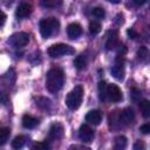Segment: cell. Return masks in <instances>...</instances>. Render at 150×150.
Masks as SVG:
<instances>
[{
    "mask_svg": "<svg viewBox=\"0 0 150 150\" xmlns=\"http://www.w3.org/2000/svg\"><path fill=\"white\" fill-rule=\"evenodd\" d=\"M64 83V74L60 68H52L46 75V88L49 93H57Z\"/></svg>",
    "mask_w": 150,
    "mask_h": 150,
    "instance_id": "cell-1",
    "label": "cell"
},
{
    "mask_svg": "<svg viewBox=\"0 0 150 150\" xmlns=\"http://www.w3.org/2000/svg\"><path fill=\"white\" fill-rule=\"evenodd\" d=\"M39 27H40V33H41L42 38L48 39L59 32L60 22L55 18H47V19H42L40 21Z\"/></svg>",
    "mask_w": 150,
    "mask_h": 150,
    "instance_id": "cell-2",
    "label": "cell"
},
{
    "mask_svg": "<svg viewBox=\"0 0 150 150\" xmlns=\"http://www.w3.org/2000/svg\"><path fill=\"white\" fill-rule=\"evenodd\" d=\"M83 98V88L81 86H76L73 90L67 94L66 97V105L70 110H76L80 108Z\"/></svg>",
    "mask_w": 150,
    "mask_h": 150,
    "instance_id": "cell-3",
    "label": "cell"
},
{
    "mask_svg": "<svg viewBox=\"0 0 150 150\" xmlns=\"http://www.w3.org/2000/svg\"><path fill=\"white\" fill-rule=\"evenodd\" d=\"M74 53H75L74 48L66 43H55L48 48V55L53 59L61 57L63 55H71Z\"/></svg>",
    "mask_w": 150,
    "mask_h": 150,
    "instance_id": "cell-4",
    "label": "cell"
},
{
    "mask_svg": "<svg viewBox=\"0 0 150 150\" xmlns=\"http://www.w3.org/2000/svg\"><path fill=\"white\" fill-rule=\"evenodd\" d=\"M29 42V35L25 32H18L11 35V38L8 39V43L15 48H22L25 46H27Z\"/></svg>",
    "mask_w": 150,
    "mask_h": 150,
    "instance_id": "cell-5",
    "label": "cell"
},
{
    "mask_svg": "<svg viewBox=\"0 0 150 150\" xmlns=\"http://www.w3.org/2000/svg\"><path fill=\"white\" fill-rule=\"evenodd\" d=\"M111 75L118 81L123 80V77H124V57H123V55L116 56L115 64L111 68Z\"/></svg>",
    "mask_w": 150,
    "mask_h": 150,
    "instance_id": "cell-6",
    "label": "cell"
},
{
    "mask_svg": "<svg viewBox=\"0 0 150 150\" xmlns=\"http://www.w3.org/2000/svg\"><path fill=\"white\" fill-rule=\"evenodd\" d=\"M107 97L111 102H120L123 98L121 89L116 84H108L107 87Z\"/></svg>",
    "mask_w": 150,
    "mask_h": 150,
    "instance_id": "cell-7",
    "label": "cell"
},
{
    "mask_svg": "<svg viewBox=\"0 0 150 150\" xmlns=\"http://www.w3.org/2000/svg\"><path fill=\"white\" fill-rule=\"evenodd\" d=\"M79 137H80V139L82 142L89 143L94 138V131L88 124H82L80 127V129H79Z\"/></svg>",
    "mask_w": 150,
    "mask_h": 150,
    "instance_id": "cell-8",
    "label": "cell"
},
{
    "mask_svg": "<svg viewBox=\"0 0 150 150\" xmlns=\"http://www.w3.org/2000/svg\"><path fill=\"white\" fill-rule=\"evenodd\" d=\"M30 13H32V6L30 4H27V2H22L21 5H19V7L15 11V15L18 19H25L29 16Z\"/></svg>",
    "mask_w": 150,
    "mask_h": 150,
    "instance_id": "cell-9",
    "label": "cell"
},
{
    "mask_svg": "<svg viewBox=\"0 0 150 150\" xmlns=\"http://www.w3.org/2000/svg\"><path fill=\"white\" fill-rule=\"evenodd\" d=\"M135 120V112L131 108H125L120 114V122L123 124H130Z\"/></svg>",
    "mask_w": 150,
    "mask_h": 150,
    "instance_id": "cell-10",
    "label": "cell"
},
{
    "mask_svg": "<svg viewBox=\"0 0 150 150\" xmlns=\"http://www.w3.org/2000/svg\"><path fill=\"white\" fill-rule=\"evenodd\" d=\"M63 136V127L60 123H54L49 129V138L53 141H57Z\"/></svg>",
    "mask_w": 150,
    "mask_h": 150,
    "instance_id": "cell-11",
    "label": "cell"
},
{
    "mask_svg": "<svg viewBox=\"0 0 150 150\" xmlns=\"http://www.w3.org/2000/svg\"><path fill=\"white\" fill-rule=\"evenodd\" d=\"M86 121L90 124H94V125H98L102 121V114L100 110H90L87 112L86 115Z\"/></svg>",
    "mask_w": 150,
    "mask_h": 150,
    "instance_id": "cell-12",
    "label": "cell"
},
{
    "mask_svg": "<svg viewBox=\"0 0 150 150\" xmlns=\"http://www.w3.org/2000/svg\"><path fill=\"white\" fill-rule=\"evenodd\" d=\"M67 34L70 39H77L81 34H82V27L76 23V22H73L70 25H68L67 27Z\"/></svg>",
    "mask_w": 150,
    "mask_h": 150,
    "instance_id": "cell-13",
    "label": "cell"
},
{
    "mask_svg": "<svg viewBox=\"0 0 150 150\" xmlns=\"http://www.w3.org/2000/svg\"><path fill=\"white\" fill-rule=\"evenodd\" d=\"M39 124V120L32 115H23L22 116V125L26 129H33Z\"/></svg>",
    "mask_w": 150,
    "mask_h": 150,
    "instance_id": "cell-14",
    "label": "cell"
},
{
    "mask_svg": "<svg viewBox=\"0 0 150 150\" xmlns=\"http://www.w3.org/2000/svg\"><path fill=\"white\" fill-rule=\"evenodd\" d=\"M105 46H107V49H116L120 46V42H118L117 33L116 32L110 33V35L108 36V40H107Z\"/></svg>",
    "mask_w": 150,
    "mask_h": 150,
    "instance_id": "cell-15",
    "label": "cell"
},
{
    "mask_svg": "<svg viewBox=\"0 0 150 150\" xmlns=\"http://www.w3.org/2000/svg\"><path fill=\"white\" fill-rule=\"evenodd\" d=\"M139 110L145 118H150V101L144 100L139 103Z\"/></svg>",
    "mask_w": 150,
    "mask_h": 150,
    "instance_id": "cell-16",
    "label": "cell"
},
{
    "mask_svg": "<svg viewBox=\"0 0 150 150\" xmlns=\"http://www.w3.org/2000/svg\"><path fill=\"white\" fill-rule=\"evenodd\" d=\"M127 144H128V141H127V137L125 136H117L116 138H115V142H114V146L116 148V149H118V150H122V149H124L125 146H127Z\"/></svg>",
    "mask_w": 150,
    "mask_h": 150,
    "instance_id": "cell-17",
    "label": "cell"
},
{
    "mask_svg": "<svg viewBox=\"0 0 150 150\" xmlns=\"http://www.w3.org/2000/svg\"><path fill=\"white\" fill-rule=\"evenodd\" d=\"M74 66L79 69V70H82L86 68L87 66V59L84 55H79L75 60H74Z\"/></svg>",
    "mask_w": 150,
    "mask_h": 150,
    "instance_id": "cell-18",
    "label": "cell"
},
{
    "mask_svg": "<svg viewBox=\"0 0 150 150\" xmlns=\"http://www.w3.org/2000/svg\"><path fill=\"white\" fill-rule=\"evenodd\" d=\"M9 135H11V129L9 128L4 127V128L0 129V145H4L8 141Z\"/></svg>",
    "mask_w": 150,
    "mask_h": 150,
    "instance_id": "cell-19",
    "label": "cell"
},
{
    "mask_svg": "<svg viewBox=\"0 0 150 150\" xmlns=\"http://www.w3.org/2000/svg\"><path fill=\"white\" fill-rule=\"evenodd\" d=\"M25 143H26V137L25 136H16L13 141H12V148L13 149H20V148H22L23 145H25Z\"/></svg>",
    "mask_w": 150,
    "mask_h": 150,
    "instance_id": "cell-20",
    "label": "cell"
},
{
    "mask_svg": "<svg viewBox=\"0 0 150 150\" xmlns=\"http://www.w3.org/2000/svg\"><path fill=\"white\" fill-rule=\"evenodd\" d=\"M107 84L104 81H100L98 83V96L102 101H104L107 98Z\"/></svg>",
    "mask_w": 150,
    "mask_h": 150,
    "instance_id": "cell-21",
    "label": "cell"
},
{
    "mask_svg": "<svg viewBox=\"0 0 150 150\" xmlns=\"http://www.w3.org/2000/svg\"><path fill=\"white\" fill-rule=\"evenodd\" d=\"M137 56H138V59L141 61H146L149 59V56H150V53H149V50H148L146 47H141L137 50Z\"/></svg>",
    "mask_w": 150,
    "mask_h": 150,
    "instance_id": "cell-22",
    "label": "cell"
},
{
    "mask_svg": "<svg viewBox=\"0 0 150 150\" xmlns=\"http://www.w3.org/2000/svg\"><path fill=\"white\" fill-rule=\"evenodd\" d=\"M89 32H90V34H93V35L98 34V33L101 32V23L97 22V21H91V22L89 23Z\"/></svg>",
    "mask_w": 150,
    "mask_h": 150,
    "instance_id": "cell-23",
    "label": "cell"
},
{
    "mask_svg": "<svg viewBox=\"0 0 150 150\" xmlns=\"http://www.w3.org/2000/svg\"><path fill=\"white\" fill-rule=\"evenodd\" d=\"M61 1L62 0H41V4L45 7L54 8V7H57L59 5H61Z\"/></svg>",
    "mask_w": 150,
    "mask_h": 150,
    "instance_id": "cell-24",
    "label": "cell"
},
{
    "mask_svg": "<svg viewBox=\"0 0 150 150\" xmlns=\"http://www.w3.org/2000/svg\"><path fill=\"white\" fill-rule=\"evenodd\" d=\"M91 14L96 18V19H103L105 16V12L102 7H94L91 11Z\"/></svg>",
    "mask_w": 150,
    "mask_h": 150,
    "instance_id": "cell-25",
    "label": "cell"
},
{
    "mask_svg": "<svg viewBox=\"0 0 150 150\" xmlns=\"http://www.w3.org/2000/svg\"><path fill=\"white\" fill-rule=\"evenodd\" d=\"M48 148H49V145L46 142H38L32 146V149H34V150H45Z\"/></svg>",
    "mask_w": 150,
    "mask_h": 150,
    "instance_id": "cell-26",
    "label": "cell"
},
{
    "mask_svg": "<svg viewBox=\"0 0 150 150\" xmlns=\"http://www.w3.org/2000/svg\"><path fill=\"white\" fill-rule=\"evenodd\" d=\"M139 131L144 135H149L150 134V123H145V124H142L139 127Z\"/></svg>",
    "mask_w": 150,
    "mask_h": 150,
    "instance_id": "cell-27",
    "label": "cell"
},
{
    "mask_svg": "<svg viewBox=\"0 0 150 150\" xmlns=\"http://www.w3.org/2000/svg\"><path fill=\"white\" fill-rule=\"evenodd\" d=\"M127 34H128V36H129L130 39H136V38L138 36V34H137V33L135 32V29H132V28H131V29H128V30H127Z\"/></svg>",
    "mask_w": 150,
    "mask_h": 150,
    "instance_id": "cell-28",
    "label": "cell"
},
{
    "mask_svg": "<svg viewBox=\"0 0 150 150\" xmlns=\"http://www.w3.org/2000/svg\"><path fill=\"white\" fill-rule=\"evenodd\" d=\"M134 149L137 150V149H144V144L141 142V141H137L135 144H134Z\"/></svg>",
    "mask_w": 150,
    "mask_h": 150,
    "instance_id": "cell-29",
    "label": "cell"
},
{
    "mask_svg": "<svg viewBox=\"0 0 150 150\" xmlns=\"http://www.w3.org/2000/svg\"><path fill=\"white\" fill-rule=\"evenodd\" d=\"M132 2H134V5H136V6H142V5H144L145 2H148V0H132Z\"/></svg>",
    "mask_w": 150,
    "mask_h": 150,
    "instance_id": "cell-30",
    "label": "cell"
},
{
    "mask_svg": "<svg viewBox=\"0 0 150 150\" xmlns=\"http://www.w3.org/2000/svg\"><path fill=\"white\" fill-rule=\"evenodd\" d=\"M1 2H2V5H5V6H11L13 2H14V0H1Z\"/></svg>",
    "mask_w": 150,
    "mask_h": 150,
    "instance_id": "cell-31",
    "label": "cell"
},
{
    "mask_svg": "<svg viewBox=\"0 0 150 150\" xmlns=\"http://www.w3.org/2000/svg\"><path fill=\"white\" fill-rule=\"evenodd\" d=\"M5 21H6V14L2 12V18H1V27H4V25H5Z\"/></svg>",
    "mask_w": 150,
    "mask_h": 150,
    "instance_id": "cell-32",
    "label": "cell"
},
{
    "mask_svg": "<svg viewBox=\"0 0 150 150\" xmlns=\"http://www.w3.org/2000/svg\"><path fill=\"white\" fill-rule=\"evenodd\" d=\"M109 1H110V2H112V4H118L121 0H109Z\"/></svg>",
    "mask_w": 150,
    "mask_h": 150,
    "instance_id": "cell-33",
    "label": "cell"
}]
</instances>
